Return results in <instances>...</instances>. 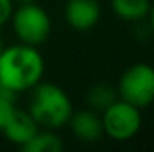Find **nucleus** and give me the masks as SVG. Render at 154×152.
<instances>
[{
  "label": "nucleus",
  "instance_id": "nucleus-13",
  "mask_svg": "<svg viewBox=\"0 0 154 152\" xmlns=\"http://www.w3.org/2000/svg\"><path fill=\"white\" fill-rule=\"evenodd\" d=\"M13 9H14V2L13 0H0V27H4L11 14H13Z\"/></svg>",
  "mask_w": 154,
  "mask_h": 152
},
{
  "label": "nucleus",
  "instance_id": "nucleus-14",
  "mask_svg": "<svg viewBox=\"0 0 154 152\" xmlns=\"http://www.w3.org/2000/svg\"><path fill=\"white\" fill-rule=\"evenodd\" d=\"M149 23H151V31H152L154 34V4H151V11H149Z\"/></svg>",
  "mask_w": 154,
  "mask_h": 152
},
{
  "label": "nucleus",
  "instance_id": "nucleus-3",
  "mask_svg": "<svg viewBox=\"0 0 154 152\" xmlns=\"http://www.w3.org/2000/svg\"><path fill=\"white\" fill-rule=\"evenodd\" d=\"M9 22L18 41L32 47L41 45L52 31V20L48 13L36 2L18 4V7L13 9Z\"/></svg>",
  "mask_w": 154,
  "mask_h": 152
},
{
  "label": "nucleus",
  "instance_id": "nucleus-15",
  "mask_svg": "<svg viewBox=\"0 0 154 152\" xmlns=\"http://www.w3.org/2000/svg\"><path fill=\"white\" fill-rule=\"evenodd\" d=\"M14 4H29V2H36V0H13Z\"/></svg>",
  "mask_w": 154,
  "mask_h": 152
},
{
  "label": "nucleus",
  "instance_id": "nucleus-11",
  "mask_svg": "<svg viewBox=\"0 0 154 152\" xmlns=\"http://www.w3.org/2000/svg\"><path fill=\"white\" fill-rule=\"evenodd\" d=\"M113 100H116V91L109 84H95L86 93V104L93 111H104Z\"/></svg>",
  "mask_w": 154,
  "mask_h": 152
},
{
  "label": "nucleus",
  "instance_id": "nucleus-1",
  "mask_svg": "<svg viewBox=\"0 0 154 152\" xmlns=\"http://www.w3.org/2000/svg\"><path fill=\"white\" fill-rule=\"evenodd\" d=\"M45 74V59L36 47L14 43L0 50V88L14 95L32 90Z\"/></svg>",
  "mask_w": 154,
  "mask_h": 152
},
{
  "label": "nucleus",
  "instance_id": "nucleus-2",
  "mask_svg": "<svg viewBox=\"0 0 154 152\" xmlns=\"http://www.w3.org/2000/svg\"><path fill=\"white\" fill-rule=\"evenodd\" d=\"M29 91L31 99L27 111L32 114L39 127L56 131L68 123L74 113V106L68 93L61 86L41 81Z\"/></svg>",
  "mask_w": 154,
  "mask_h": 152
},
{
  "label": "nucleus",
  "instance_id": "nucleus-9",
  "mask_svg": "<svg viewBox=\"0 0 154 152\" xmlns=\"http://www.w3.org/2000/svg\"><path fill=\"white\" fill-rule=\"evenodd\" d=\"M111 11L124 22H140L151 11V0H111Z\"/></svg>",
  "mask_w": 154,
  "mask_h": 152
},
{
  "label": "nucleus",
  "instance_id": "nucleus-5",
  "mask_svg": "<svg viewBox=\"0 0 154 152\" xmlns=\"http://www.w3.org/2000/svg\"><path fill=\"white\" fill-rule=\"evenodd\" d=\"M118 95L140 109L151 106L154 102V66L134 63L125 68L118 81Z\"/></svg>",
  "mask_w": 154,
  "mask_h": 152
},
{
  "label": "nucleus",
  "instance_id": "nucleus-12",
  "mask_svg": "<svg viewBox=\"0 0 154 152\" xmlns=\"http://www.w3.org/2000/svg\"><path fill=\"white\" fill-rule=\"evenodd\" d=\"M14 99H16L14 93H11V91L0 88V132H2V129H4V125L7 123V120L11 118L13 111L16 109Z\"/></svg>",
  "mask_w": 154,
  "mask_h": 152
},
{
  "label": "nucleus",
  "instance_id": "nucleus-16",
  "mask_svg": "<svg viewBox=\"0 0 154 152\" xmlns=\"http://www.w3.org/2000/svg\"><path fill=\"white\" fill-rule=\"evenodd\" d=\"M0 50H2V41H0Z\"/></svg>",
  "mask_w": 154,
  "mask_h": 152
},
{
  "label": "nucleus",
  "instance_id": "nucleus-8",
  "mask_svg": "<svg viewBox=\"0 0 154 152\" xmlns=\"http://www.w3.org/2000/svg\"><path fill=\"white\" fill-rule=\"evenodd\" d=\"M68 125H70L72 134L84 143L99 141L104 136L100 116L93 109H82V111L72 113L70 120H68Z\"/></svg>",
  "mask_w": 154,
  "mask_h": 152
},
{
  "label": "nucleus",
  "instance_id": "nucleus-6",
  "mask_svg": "<svg viewBox=\"0 0 154 152\" xmlns=\"http://www.w3.org/2000/svg\"><path fill=\"white\" fill-rule=\"evenodd\" d=\"M65 20L74 31H90L100 20V4L97 0H66Z\"/></svg>",
  "mask_w": 154,
  "mask_h": 152
},
{
  "label": "nucleus",
  "instance_id": "nucleus-4",
  "mask_svg": "<svg viewBox=\"0 0 154 152\" xmlns=\"http://www.w3.org/2000/svg\"><path fill=\"white\" fill-rule=\"evenodd\" d=\"M100 122L104 134L113 141H129L142 129L140 108L133 106L124 99L113 100L104 111H100Z\"/></svg>",
  "mask_w": 154,
  "mask_h": 152
},
{
  "label": "nucleus",
  "instance_id": "nucleus-10",
  "mask_svg": "<svg viewBox=\"0 0 154 152\" xmlns=\"http://www.w3.org/2000/svg\"><path fill=\"white\" fill-rule=\"evenodd\" d=\"M25 152H59L63 150V140L52 129L39 127L38 132L22 147Z\"/></svg>",
  "mask_w": 154,
  "mask_h": 152
},
{
  "label": "nucleus",
  "instance_id": "nucleus-7",
  "mask_svg": "<svg viewBox=\"0 0 154 152\" xmlns=\"http://www.w3.org/2000/svg\"><path fill=\"white\" fill-rule=\"evenodd\" d=\"M39 125L36 120L32 118V114L25 109H14L11 118L7 120V123L2 129V134L5 136L7 141L23 147L36 132H38Z\"/></svg>",
  "mask_w": 154,
  "mask_h": 152
}]
</instances>
